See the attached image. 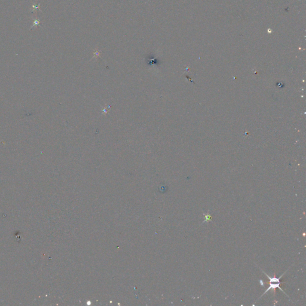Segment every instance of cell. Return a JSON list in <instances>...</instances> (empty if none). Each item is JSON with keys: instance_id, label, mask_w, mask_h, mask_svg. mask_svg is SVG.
Masks as SVG:
<instances>
[{"instance_id": "1", "label": "cell", "mask_w": 306, "mask_h": 306, "mask_svg": "<svg viewBox=\"0 0 306 306\" xmlns=\"http://www.w3.org/2000/svg\"><path fill=\"white\" fill-rule=\"evenodd\" d=\"M262 271L263 272V273L266 274V276H267L268 279H269V285H269V287H268L267 288V289H266V291L265 292H264V293H263V294H262V295H261V297L263 295H264V294H265L266 293H267L268 291H270V289H273V291H274V295H275V294H276V288H279V289H280V290H281V291L282 292H283V293L284 294H285L286 295H287L288 297L289 298V297H288V295H287V294H286L285 292L283 291V289H282V288L280 287V283H281V282H280V279H281L282 277V276H283V274H285V273H284L283 274H282V275L280 276V277L277 278V277H276V273L274 274V276H273V277H270V276L269 275H268V274L267 273H265V272H264L263 271V270H262Z\"/></svg>"}, {"instance_id": "2", "label": "cell", "mask_w": 306, "mask_h": 306, "mask_svg": "<svg viewBox=\"0 0 306 306\" xmlns=\"http://www.w3.org/2000/svg\"><path fill=\"white\" fill-rule=\"evenodd\" d=\"M111 105H106L105 106H104V107L103 108H102V114H105V115L107 114L108 112H109L110 110H111Z\"/></svg>"}, {"instance_id": "3", "label": "cell", "mask_w": 306, "mask_h": 306, "mask_svg": "<svg viewBox=\"0 0 306 306\" xmlns=\"http://www.w3.org/2000/svg\"><path fill=\"white\" fill-rule=\"evenodd\" d=\"M39 25V21H38V20H35V21H33V22L32 27L35 26H38Z\"/></svg>"}, {"instance_id": "4", "label": "cell", "mask_w": 306, "mask_h": 306, "mask_svg": "<svg viewBox=\"0 0 306 306\" xmlns=\"http://www.w3.org/2000/svg\"><path fill=\"white\" fill-rule=\"evenodd\" d=\"M94 55H94V56L98 57L99 55V52H98V51H97V52H96L95 53H94Z\"/></svg>"}]
</instances>
